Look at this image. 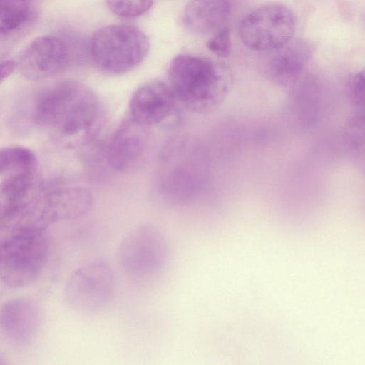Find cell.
I'll list each match as a JSON object with an SVG mask.
<instances>
[{"label":"cell","mask_w":365,"mask_h":365,"mask_svg":"<svg viewBox=\"0 0 365 365\" xmlns=\"http://www.w3.org/2000/svg\"><path fill=\"white\" fill-rule=\"evenodd\" d=\"M97 95L81 82L66 80L42 91L34 108L35 121L60 145L76 148L91 142L105 123Z\"/></svg>","instance_id":"6da1fadb"},{"label":"cell","mask_w":365,"mask_h":365,"mask_svg":"<svg viewBox=\"0 0 365 365\" xmlns=\"http://www.w3.org/2000/svg\"><path fill=\"white\" fill-rule=\"evenodd\" d=\"M168 75L177 101L192 112L214 108L227 93V79L211 61L203 57L180 54L170 61Z\"/></svg>","instance_id":"7a4b0ae2"},{"label":"cell","mask_w":365,"mask_h":365,"mask_svg":"<svg viewBox=\"0 0 365 365\" xmlns=\"http://www.w3.org/2000/svg\"><path fill=\"white\" fill-rule=\"evenodd\" d=\"M188 136L170 140L161 150L157 171L158 192L174 205H185L200 194L204 182L200 153Z\"/></svg>","instance_id":"3957f363"},{"label":"cell","mask_w":365,"mask_h":365,"mask_svg":"<svg viewBox=\"0 0 365 365\" xmlns=\"http://www.w3.org/2000/svg\"><path fill=\"white\" fill-rule=\"evenodd\" d=\"M49 245L44 229L17 226L0 248L1 280L12 287L31 284L45 267Z\"/></svg>","instance_id":"277c9868"},{"label":"cell","mask_w":365,"mask_h":365,"mask_svg":"<svg viewBox=\"0 0 365 365\" xmlns=\"http://www.w3.org/2000/svg\"><path fill=\"white\" fill-rule=\"evenodd\" d=\"M150 49L147 36L128 24H112L98 29L90 42V56L96 66L111 75L128 73L138 67Z\"/></svg>","instance_id":"5b68a950"},{"label":"cell","mask_w":365,"mask_h":365,"mask_svg":"<svg viewBox=\"0 0 365 365\" xmlns=\"http://www.w3.org/2000/svg\"><path fill=\"white\" fill-rule=\"evenodd\" d=\"M115 289L111 264L103 258L93 259L76 269L68 278L65 297L69 305L83 314H96L110 302Z\"/></svg>","instance_id":"8992f818"},{"label":"cell","mask_w":365,"mask_h":365,"mask_svg":"<svg viewBox=\"0 0 365 365\" xmlns=\"http://www.w3.org/2000/svg\"><path fill=\"white\" fill-rule=\"evenodd\" d=\"M170 256L168 240L156 226L138 225L122 240L118 261L122 269L133 277H148L160 272Z\"/></svg>","instance_id":"52a82bcc"},{"label":"cell","mask_w":365,"mask_h":365,"mask_svg":"<svg viewBox=\"0 0 365 365\" xmlns=\"http://www.w3.org/2000/svg\"><path fill=\"white\" fill-rule=\"evenodd\" d=\"M295 31L292 10L281 4L261 6L241 21L240 35L243 43L255 51H274L289 42Z\"/></svg>","instance_id":"ba28073f"},{"label":"cell","mask_w":365,"mask_h":365,"mask_svg":"<svg viewBox=\"0 0 365 365\" xmlns=\"http://www.w3.org/2000/svg\"><path fill=\"white\" fill-rule=\"evenodd\" d=\"M93 205V195L86 188L58 189L29 204L16 224L45 230L55 222L83 217L90 212Z\"/></svg>","instance_id":"9c48e42d"},{"label":"cell","mask_w":365,"mask_h":365,"mask_svg":"<svg viewBox=\"0 0 365 365\" xmlns=\"http://www.w3.org/2000/svg\"><path fill=\"white\" fill-rule=\"evenodd\" d=\"M71 61V49L63 39L55 35H43L28 46L16 64L26 78L39 81L63 72Z\"/></svg>","instance_id":"30bf717a"},{"label":"cell","mask_w":365,"mask_h":365,"mask_svg":"<svg viewBox=\"0 0 365 365\" xmlns=\"http://www.w3.org/2000/svg\"><path fill=\"white\" fill-rule=\"evenodd\" d=\"M147 128L130 118L121 123L108 142L106 158L113 170L127 173L135 168L148 148Z\"/></svg>","instance_id":"8fae6325"},{"label":"cell","mask_w":365,"mask_h":365,"mask_svg":"<svg viewBox=\"0 0 365 365\" xmlns=\"http://www.w3.org/2000/svg\"><path fill=\"white\" fill-rule=\"evenodd\" d=\"M176 102L168 83L149 81L133 94L129 103L130 118L145 128L158 125L171 115Z\"/></svg>","instance_id":"7c38bea8"},{"label":"cell","mask_w":365,"mask_h":365,"mask_svg":"<svg viewBox=\"0 0 365 365\" xmlns=\"http://www.w3.org/2000/svg\"><path fill=\"white\" fill-rule=\"evenodd\" d=\"M38 307L25 299H13L0 309V333L6 341L16 346L27 344L39 325Z\"/></svg>","instance_id":"4fadbf2b"},{"label":"cell","mask_w":365,"mask_h":365,"mask_svg":"<svg viewBox=\"0 0 365 365\" xmlns=\"http://www.w3.org/2000/svg\"><path fill=\"white\" fill-rule=\"evenodd\" d=\"M230 13L228 0H190L184 10L183 23L190 32L205 35L222 28Z\"/></svg>","instance_id":"5bb4252c"},{"label":"cell","mask_w":365,"mask_h":365,"mask_svg":"<svg viewBox=\"0 0 365 365\" xmlns=\"http://www.w3.org/2000/svg\"><path fill=\"white\" fill-rule=\"evenodd\" d=\"M274 51L269 71L278 80L287 81L301 73L311 56L312 48L307 42L297 41H289Z\"/></svg>","instance_id":"9a60e30c"},{"label":"cell","mask_w":365,"mask_h":365,"mask_svg":"<svg viewBox=\"0 0 365 365\" xmlns=\"http://www.w3.org/2000/svg\"><path fill=\"white\" fill-rule=\"evenodd\" d=\"M33 175L5 178L0 182V222L20 217L29 205Z\"/></svg>","instance_id":"2e32d148"},{"label":"cell","mask_w":365,"mask_h":365,"mask_svg":"<svg viewBox=\"0 0 365 365\" xmlns=\"http://www.w3.org/2000/svg\"><path fill=\"white\" fill-rule=\"evenodd\" d=\"M37 165L34 153L21 146H9L0 149V176L8 178L19 175H33Z\"/></svg>","instance_id":"e0dca14e"},{"label":"cell","mask_w":365,"mask_h":365,"mask_svg":"<svg viewBox=\"0 0 365 365\" xmlns=\"http://www.w3.org/2000/svg\"><path fill=\"white\" fill-rule=\"evenodd\" d=\"M28 14V0H0V34L20 26Z\"/></svg>","instance_id":"ac0fdd59"},{"label":"cell","mask_w":365,"mask_h":365,"mask_svg":"<svg viewBox=\"0 0 365 365\" xmlns=\"http://www.w3.org/2000/svg\"><path fill=\"white\" fill-rule=\"evenodd\" d=\"M109 10L115 16L131 19L142 16L153 6V0H106Z\"/></svg>","instance_id":"d6986e66"},{"label":"cell","mask_w":365,"mask_h":365,"mask_svg":"<svg viewBox=\"0 0 365 365\" xmlns=\"http://www.w3.org/2000/svg\"><path fill=\"white\" fill-rule=\"evenodd\" d=\"M207 48L221 58H227L231 51V37L229 28H221L206 43Z\"/></svg>","instance_id":"ffe728a7"},{"label":"cell","mask_w":365,"mask_h":365,"mask_svg":"<svg viewBox=\"0 0 365 365\" xmlns=\"http://www.w3.org/2000/svg\"><path fill=\"white\" fill-rule=\"evenodd\" d=\"M364 73L358 72L350 76L348 89L351 101L357 106H364Z\"/></svg>","instance_id":"44dd1931"},{"label":"cell","mask_w":365,"mask_h":365,"mask_svg":"<svg viewBox=\"0 0 365 365\" xmlns=\"http://www.w3.org/2000/svg\"><path fill=\"white\" fill-rule=\"evenodd\" d=\"M16 66V63L11 60L0 62V83L14 72Z\"/></svg>","instance_id":"7402d4cb"},{"label":"cell","mask_w":365,"mask_h":365,"mask_svg":"<svg viewBox=\"0 0 365 365\" xmlns=\"http://www.w3.org/2000/svg\"><path fill=\"white\" fill-rule=\"evenodd\" d=\"M17 228L15 225H9L6 223L0 224V248L4 243V242L14 233Z\"/></svg>","instance_id":"603a6c76"}]
</instances>
